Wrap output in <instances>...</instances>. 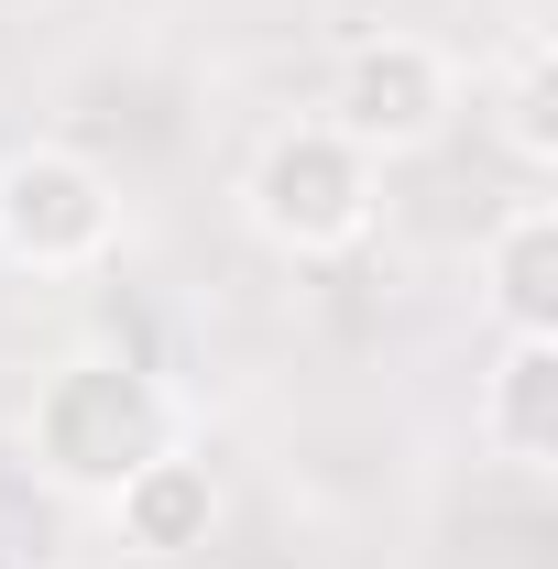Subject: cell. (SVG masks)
<instances>
[{
	"instance_id": "cell-7",
	"label": "cell",
	"mask_w": 558,
	"mask_h": 569,
	"mask_svg": "<svg viewBox=\"0 0 558 569\" xmlns=\"http://www.w3.org/2000/svg\"><path fill=\"white\" fill-rule=\"evenodd\" d=\"M471 427L504 471H558V340H504L471 395Z\"/></svg>"
},
{
	"instance_id": "cell-5",
	"label": "cell",
	"mask_w": 558,
	"mask_h": 569,
	"mask_svg": "<svg viewBox=\"0 0 558 569\" xmlns=\"http://www.w3.org/2000/svg\"><path fill=\"white\" fill-rule=\"evenodd\" d=\"M110 537L132 548V559H198L219 537V471L198 460V449H153V460H132L121 482H110Z\"/></svg>"
},
{
	"instance_id": "cell-8",
	"label": "cell",
	"mask_w": 558,
	"mask_h": 569,
	"mask_svg": "<svg viewBox=\"0 0 558 569\" xmlns=\"http://www.w3.org/2000/svg\"><path fill=\"white\" fill-rule=\"evenodd\" d=\"M492 132H504V153H515L526 176H548V164H558V44H548V33H515V44H504Z\"/></svg>"
},
{
	"instance_id": "cell-9",
	"label": "cell",
	"mask_w": 558,
	"mask_h": 569,
	"mask_svg": "<svg viewBox=\"0 0 558 569\" xmlns=\"http://www.w3.org/2000/svg\"><path fill=\"white\" fill-rule=\"evenodd\" d=\"M0 569H11V548H0Z\"/></svg>"
},
{
	"instance_id": "cell-4",
	"label": "cell",
	"mask_w": 558,
	"mask_h": 569,
	"mask_svg": "<svg viewBox=\"0 0 558 569\" xmlns=\"http://www.w3.org/2000/svg\"><path fill=\"white\" fill-rule=\"evenodd\" d=\"M340 142H361L372 164H406V153H438L449 121H460V67L449 44L427 33H361L340 67H329V110H318Z\"/></svg>"
},
{
	"instance_id": "cell-6",
	"label": "cell",
	"mask_w": 558,
	"mask_h": 569,
	"mask_svg": "<svg viewBox=\"0 0 558 569\" xmlns=\"http://www.w3.org/2000/svg\"><path fill=\"white\" fill-rule=\"evenodd\" d=\"M482 307L504 340H558V209L548 198H515L482 230Z\"/></svg>"
},
{
	"instance_id": "cell-1",
	"label": "cell",
	"mask_w": 558,
	"mask_h": 569,
	"mask_svg": "<svg viewBox=\"0 0 558 569\" xmlns=\"http://www.w3.org/2000/svg\"><path fill=\"white\" fill-rule=\"evenodd\" d=\"M165 438H176V406L121 351H67L33 383V406H22V460H33L44 493H67V503H110V482L132 460H153Z\"/></svg>"
},
{
	"instance_id": "cell-2",
	"label": "cell",
	"mask_w": 558,
	"mask_h": 569,
	"mask_svg": "<svg viewBox=\"0 0 558 569\" xmlns=\"http://www.w3.org/2000/svg\"><path fill=\"white\" fill-rule=\"evenodd\" d=\"M383 219V164L329 121H275L241 164V230L285 263H340Z\"/></svg>"
},
{
	"instance_id": "cell-3",
	"label": "cell",
	"mask_w": 558,
	"mask_h": 569,
	"mask_svg": "<svg viewBox=\"0 0 558 569\" xmlns=\"http://www.w3.org/2000/svg\"><path fill=\"white\" fill-rule=\"evenodd\" d=\"M121 252V187L77 142H11L0 153V263L11 274H88Z\"/></svg>"
}]
</instances>
